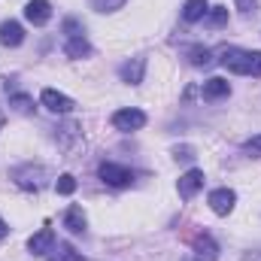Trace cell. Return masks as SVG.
<instances>
[{
    "label": "cell",
    "mask_w": 261,
    "mask_h": 261,
    "mask_svg": "<svg viewBox=\"0 0 261 261\" xmlns=\"http://www.w3.org/2000/svg\"><path fill=\"white\" fill-rule=\"evenodd\" d=\"M222 67L240 76H261V52L249 49H225L222 52Z\"/></svg>",
    "instance_id": "obj_1"
},
{
    "label": "cell",
    "mask_w": 261,
    "mask_h": 261,
    "mask_svg": "<svg viewBox=\"0 0 261 261\" xmlns=\"http://www.w3.org/2000/svg\"><path fill=\"white\" fill-rule=\"evenodd\" d=\"M189 61L195 67H210L213 64V52H210L206 46H192V49H189Z\"/></svg>",
    "instance_id": "obj_17"
},
{
    "label": "cell",
    "mask_w": 261,
    "mask_h": 261,
    "mask_svg": "<svg viewBox=\"0 0 261 261\" xmlns=\"http://www.w3.org/2000/svg\"><path fill=\"white\" fill-rule=\"evenodd\" d=\"M40 103L49 110V113H58V116H67V113H73V100L61 94V91H55V88H43V94H40Z\"/></svg>",
    "instance_id": "obj_3"
},
{
    "label": "cell",
    "mask_w": 261,
    "mask_h": 261,
    "mask_svg": "<svg viewBox=\"0 0 261 261\" xmlns=\"http://www.w3.org/2000/svg\"><path fill=\"white\" fill-rule=\"evenodd\" d=\"M234 203H237V195H234L231 189H216V192H210V210H213L216 216H228V213L234 210Z\"/></svg>",
    "instance_id": "obj_6"
},
{
    "label": "cell",
    "mask_w": 261,
    "mask_h": 261,
    "mask_svg": "<svg viewBox=\"0 0 261 261\" xmlns=\"http://www.w3.org/2000/svg\"><path fill=\"white\" fill-rule=\"evenodd\" d=\"M64 52L70 58H88V55H91V46H88L85 37H70L67 46H64Z\"/></svg>",
    "instance_id": "obj_16"
},
{
    "label": "cell",
    "mask_w": 261,
    "mask_h": 261,
    "mask_svg": "<svg viewBox=\"0 0 261 261\" xmlns=\"http://www.w3.org/2000/svg\"><path fill=\"white\" fill-rule=\"evenodd\" d=\"M203 189V170H197V167H192V170H186L182 176H179V195L186 197H195L197 192Z\"/></svg>",
    "instance_id": "obj_8"
},
{
    "label": "cell",
    "mask_w": 261,
    "mask_h": 261,
    "mask_svg": "<svg viewBox=\"0 0 261 261\" xmlns=\"http://www.w3.org/2000/svg\"><path fill=\"white\" fill-rule=\"evenodd\" d=\"M82 31H85V28H82V21H79V18H67V21H64L67 40H70V37H82Z\"/></svg>",
    "instance_id": "obj_23"
},
{
    "label": "cell",
    "mask_w": 261,
    "mask_h": 261,
    "mask_svg": "<svg viewBox=\"0 0 261 261\" xmlns=\"http://www.w3.org/2000/svg\"><path fill=\"white\" fill-rule=\"evenodd\" d=\"M55 192H58V195H73V192H76V176H73V173H61L58 182H55Z\"/></svg>",
    "instance_id": "obj_20"
},
{
    "label": "cell",
    "mask_w": 261,
    "mask_h": 261,
    "mask_svg": "<svg viewBox=\"0 0 261 261\" xmlns=\"http://www.w3.org/2000/svg\"><path fill=\"white\" fill-rule=\"evenodd\" d=\"M52 246H55V231H52V228H43V231H37V234L28 240L31 255H46V252H52Z\"/></svg>",
    "instance_id": "obj_9"
},
{
    "label": "cell",
    "mask_w": 261,
    "mask_h": 261,
    "mask_svg": "<svg viewBox=\"0 0 261 261\" xmlns=\"http://www.w3.org/2000/svg\"><path fill=\"white\" fill-rule=\"evenodd\" d=\"M234 3H237L240 12H255V3H258V0H234Z\"/></svg>",
    "instance_id": "obj_25"
},
{
    "label": "cell",
    "mask_w": 261,
    "mask_h": 261,
    "mask_svg": "<svg viewBox=\"0 0 261 261\" xmlns=\"http://www.w3.org/2000/svg\"><path fill=\"white\" fill-rule=\"evenodd\" d=\"M206 21H210V28H222V24H228V9H225V6H213Z\"/></svg>",
    "instance_id": "obj_21"
},
{
    "label": "cell",
    "mask_w": 261,
    "mask_h": 261,
    "mask_svg": "<svg viewBox=\"0 0 261 261\" xmlns=\"http://www.w3.org/2000/svg\"><path fill=\"white\" fill-rule=\"evenodd\" d=\"M52 252H55V255H52L49 261H82V255H79L70 243H58V249L52 246Z\"/></svg>",
    "instance_id": "obj_18"
},
{
    "label": "cell",
    "mask_w": 261,
    "mask_h": 261,
    "mask_svg": "<svg viewBox=\"0 0 261 261\" xmlns=\"http://www.w3.org/2000/svg\"><path fill=\"white\" fill-rule=\"evenodd\" d=\"M97 173H100V179L107 182V186H113V189H125L134 182V170L125 167V164H116V161H103L100 167H97Z\"/></svg>",
    "instance_id": "obj_2"
},
{
    "label": "cell",
    "mask_w": 261,
    "mask_h": 261,
    "mask_svg": "<svg viewBox=\"0 0 261 261\" xmlns=\"http://www.w3.org/2000/svg\"><path fill=\"white\" fill-rule=\"evenodd\" d=\"M64 228L70 231V234H82L85 231V213H82V206H70L64 213Z\"/></svg>",
    "instance_id": "obj_14"
},
{
    "label": "cell",
    "mask_w": 261,
    "mask_h": 261,
    "mask_svg": "<svg viewBox=\"0 0 261 261\" xmlns=\"http://www.w3.org/2000/svg\"><path fill=\"white\" fill-rule=\"evenodd\" d=\"M97 12H116V9H122L128 0H88Z\"/></svg>",
    "instance_id": "obj_22"
},
{
    "label": "cell",
    "mask_w": 261,
    "mask_h": 261,
    "mask_svg": "<svg viewBox=\"0 0 261 261\" xmlns=\"http://www.w3.org/2000/svg\"><path fill=\"white\" fill-rule=\"evenodd\" d=\"M143 125H146V113L143 110L128 107V110L113 113V128H119V130H140Z\"/></svg>",
    "instance_id": "obj_4"
},
{
    "label": "cell",
    "mask_w": 261,
    "mask_h": 261,
    "mask_svg": "<svg viewBox=\"0 0 261 261\" xmlns=\"http://www.w3.org/2000/svg\"><path fill=\"white\" fill-rule=\"evenodd\" d=\"M43 176H46V170L43 167H31V164L15 170V182L21 189H28V192H40L43 189Z\"/></svg>",
    "instance_id": "obj_5"
},
{
    "label": "cell",
    "mask_w": 261,
    "mask_h": 261,
    "mask_svg": "<svg viewBox=\"0 0 261 261\" xmlns=\"http://www.w3.org/2000/svg\"><path fill=\"white\" fill-rule=\"evenodd\" d=\"M9 107H15L18 113H31V110H34V100H31L28 94H18V91H12V94H9Z\"/></svg>",
    "instance_id": "obj_19"
},
{
    "label": "cell",
    "mask_w": 261,
    "mask_h": 261,
    "mask_svg": "<svg viewBox=\"0 0 261 261\" xmlns=\"http://www.w3.org/2000/svg\"><path fill=\"white\" fill-rule=\"evenodd\" d=\"M195 261H216L219 258V246H216V240L210 237V234H200L195 237Z\"/></svg>",
    "instance_id": "obj_11"
},
{
    "label": "cell",
    "mask_w": 261,
    "mask_h": 261,
    "mask_svg": "<svg viewBox=\"0 0 261 261\" xmlns=\"http://www.w3.org/2000/svg\"><path fill=\"white\" fill-rule=\"evenodd\" d=\"M143 70H146V58H134V61H125L119 67V76L128 85H140L143 82Z\"/></svg>",
    "instance_id": "obj_12"
},
{
    "label": "cell",
    "mask_w": 261,
    "mask_h": 261,
    "mask_svg": "<svg viewBox=\"0 0 261 261\" xmlns=\"http://www.w3.org/2000/svg\"><path fill=\"white\" fill-rule=\"evenodd\" d=\"M3 119H6V116H3V110H0V128H3Z\"/></svg>",
    "instance_id": "obj_27"
},
{
    "label": "cell",
    "mask_w": 261,
    "mask_h": 261,
    "mask_svg": "<svg viewBox=\"0 0 261 261\" xmlns=\"http://www.w3.org/2000/svg\"><path fill=\"white\" fill-rule=\"evenodd\" d=\"M243 152H249L252 158H258V155H261V134H258V137H252V140H246V143H243Z\"/></svg>",
    "instance_id": "obj_24"
},
{
    "label": "cell",
    "mask_w": 261,
    "mask_h": 261,
    "mask_svg": "<svg viewBox=\"0 0 261 261\" xmlns=\"http://www.w3.org/2000/svg\"><path fill=\"white\" fill-rule=\"evenodd\" d=\"M206 12H210L206 0H186V6H182V18H186L189 24H195V21H200V18H203Z\"/></svg>",
    "instance_id": "obj_15"
},
{
    "label": "cell",
    "mask_w": 261,
    "mask_h": 261,
    "mask_svg": "<svg viewBox=\"0 0 261 261\" xmlns=\"http://www.w3.org/2000/svg\"><path fill=\"white\" fill-rule=\"evenodd\" d=\"M228 94H231L228 79L213 76V79H206V82H203V100H222V97H228Z\"/></svg>",
    "instance_id": "obj_13"
},
{
    "label": "cell",
    "mask_w": 261,
    "mask_h": 261,
    "mask_svg": "<svg viewBox=\"0 0 261 261\" xmlns=\"http://www.w3.org/2000/svg\"><path fill=\"white\" fill-rule=\"evenodd\" d=\"M24 18L31 21V24H46L49 18H52V6H49V0H28V6H24Z\"/></svg>",
    "instance_id": "obj_7"
},
{
    "label": "cell",
    "mask_w": 261,
    "mask_h": 261,
    "mask_svg": "<svg viewBox=\"0 0 261 261\" xmlns=\"http://www.w3.org/2000/svg\"><path fill=\"white\" fill-rule=\"evenodd\" d=\"M21 40H24V28L18 24V21H3L0 24V46H6V49H15V46H21Z\"/></svg>",
    "instance_id": "obj_10"
},
{
    "label": "cell",
    "mask_w": 261,
    "mask_h": 261,
    "mask_svg": "<svg viewBox=\"0 0 261 261\" xmlns=\"http://www.w3.org/2000/svg\"><path fill=\"white\" fill-rule=\"evenodd\" d=\"M6 234H9V228H6V222H3V219H0V240H3V237H6Z\"/></svg>",
    "instance_id": "obj_26"
}]
</instances>
